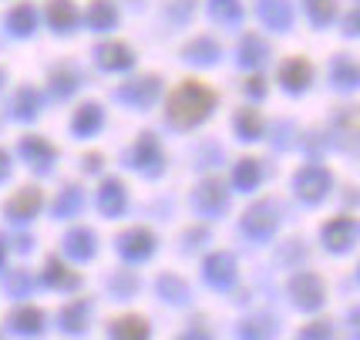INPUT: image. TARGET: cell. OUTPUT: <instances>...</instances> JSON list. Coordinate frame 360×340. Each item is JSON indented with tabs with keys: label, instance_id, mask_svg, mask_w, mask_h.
<instances>
[{
	"label": "cell",
	"instance_id": "obj_1",
	"mask_svg": "<svg viewBox=\"0 0 360 340\" xmlns=\"http://www.w3.org/2000/svg\"><path fill=\"white\" fill-rule=\"evenodd\" d=\"M216 108V92L212 88H205L202 81H182L172 94H169V122L175 128H192V125H199L209 115V111Z\"/></svg>",
	"mask_w": 360,
	"mask_h": 340
},
{
	"label": "cell",
	"instance_id": "obj_2",
	"mask_svg": "<svg viewBox=\"0 0 360 340\" xmlns=\"http://www.w3.org/2000/svg\"><path fill=\"white\" fill-rule=\"evenodd\" d=\"M280 209H276V202H256V206H250L246 209V216H243V229L250 232L252 239H266V236H273V229H276V222H280V216H276Z\"/></svg>",
	"mask_w": 360,
	"mask_h": 340
},
{
	"label": "cell",
	"instance_id": "obj_3",
	"mask_svg": "<svg viewBox=\"0 0 360 340\" xmlns=\"http://www.w3.org/2000/svg\"><path fill=\"white\" fill-rule=\"evenodd\" d=\"M131 165L145 175H158L165 169V158H162V149H158V139L152 132H141L135 149H131Z\"/></svg>",
	"mask_w": 360,
	"mask_h": 340
},
{
	"label": "cell",
	"instance_id": "obj_4",
	"mask_svg": "<svg viewBox=\"0 0 360 340\" xmlns=\"http://www.w3.org/2000/svg\"><path fill=\"white\" fill-rule=\"evenodd\" d=\"M293 186H297L300 199L320 202L330 192V172L320 169V165H303V169L297 172V179H293Z\"/></svg>",
	"mask_w": 360,
	"mask_h": 340
},
{
	"label": "cell",
	"instance_id": "obj_5",
	"mask_svg": "<svg viewBox=\"0 0 360 340\" xmlns=\"http://www.w3.org/2000/svg\"><path fill=\"white\" fill-rule=\"evenodd\" d=\"M118 253L125 256L128 263H141V260H148L155 253V236L148 229H141V226H135V229L118 236Z\"/></svg>",
	"mask_w": 360,
	"mask_h": 340
},
{
	"label": "cell",
	"instance_id": "obj_6",
	"mask_svg": "<svg viewBox=\"0 0 360 340\" xmlns=\"http://www.w3.org/2000/svg\"><path fill=\"white\" fill-rule=\"evenodd\" d=\"M290 294H293V300H297V307L316 310L320 303H323L327 290H323V279L316 277V273H297V277L290 279Z\"/></svg>",
	"mask_w": 360,
	"mask_h": 340
},
{
	"label": "cell",
	"instance_id": "obj_7",
	"mask_svg": "<svg viewBox=\"0 0 360 340\" xmlns=\"http://www.w3.org/2000/svg\"><path fill=\"white\" fill-rule=\"evenodd\" d=\"M226 206H229V192L219 179H205L202 186L195 189V209L202 216H219V213H226Z\"/></svg>",
	"mask_w": 360,
	"mask_h": 340
},
{
	"label": "cell",
	"instance_id": "obj_8",
	"mask_svg": "<svg viewBox=\"0 0 360 340\" xmlns=\"http://www.w3.org/2000/svg\"><path fill=\"white\" fill-rule=\"evenodd\" d=\"M158 92H162L158 77L148 75V77H135V81L122 84V88H118V98L128 101V105H135V108H148V105L158 98Z\"/></svg>",
	"mask_w": 360,
	"mask_h": 340
},
{
	"label": "cell",
	"instance_id": "obj_9",
	"mask_svg": "<svg viewBox=\"0 0 360 340\" xmlns=\"http://www.w3.org/2000/svg\"><path fill=\"white\" fill-rule=\"evenodd\" d=\"M205 279H209V287H216V290H229L236 283V260L229 253H212L209 260H205Z\"/></svg>",
	"mask_w": 360,
	"mask_h": 340
},
{
	"label": "cell",
	"instance_id": "obj_10",
	"mask_svg": "<svg viewBox=\"0 0 360 340\" xmlns=\"http://www.w3.org/2000/svg\"><path fill=\"white\" fill-rule=\"evenodd\" d=\"M354 239H357V222L350 216H333L327 226H323V243H327L333 253H344Z\"/></svg>",
	"mask_w": 360,
	"mask_h": 340
},
{
	"label": "cell",
	"instance_id": "obj_11",
	"mask_svg": "<svg viewBox=\"0 0 360 340\" xmlns=\"http://www.w3.org/2000/svg\"><path fill=\"white\" fill-rule=\"evenodd\" d=\"M333 132L340 135V145L347 149H360V105H347L337 111Z\"/></svg>",
	"mask_w": 360,
	"mask_h": 340
},
{
	"label": "cell",
	"instance_id": "obj_12",
	"mask_svg": "<svg viewBox=\"0 0 360 340\" xmlns=\"http://www.w3.org/2000/svg\"><path fill=\"white\" fill-rule=\"evenodd\" d=\"M37 209H41V189H20L14 199L7 202V216L14 219V222H27V219L37 216Z\"/></svg>",
	"mask_w": 360,
	"mask_h": 340
},
{
	"label": "cell",
	"instance_id": "obj_13",
	"mask_svg": "<svg viewBox=\"0 0 360 340\" xmlns=\"http://www.w3.org/2000/svg\"><path fill=\"white\" fill-rule=\"evenodd\" d=\"M310 77H314V68L307 58H290V61H283L280 68V81L286 92H303L307 84H310Z\"/></svg>",
	"mask_w": 360,
	"mask_h": 340
},
{
	"label": "cell",
	"instance_id": "obj_14",
	"mask_svg": "<svg viewBox=\"0 0 360 340\" xmlns=\"http://www.w3.org/2000/svg\"><path fill=\"white\" fill-rule=\"evenodd\" d=\"M20 155H24V158H27L37 172H47L58 152H54V145H51V141H44L41 135H27V139L20 141Z\"/></svg>",
	"mask_w": 360,
	"mask_h": 340
},
{
	"label": "cell",
	"instance_id": "obj_15",
	"mask_svg": "<svg viewBox=\"0 0 360 340\" xmlns=\"http://www.w3.org/2000/svg\"><path fill=\"white\" fill-rule=\"evenodd\" d=\"M259 17L273 31H286L293 20V7H290V0H259Z\"/></svg>",
	"mask_w": 360,
	"mask_h": 340
},
{
	"label": "cell",
	"instance_id": "obj_16",
	"mask_svg": "<svg viewBox=\"0 0 360 340\" xmlns=\"http://www.w3.org/2000/svg\"><path fill=\"white\" fill-rule=\"evenodd\" d=\"M94 54H98V64H101L105 71H125V68H131V61H135V54H131L125 44H118V41L101 44Z\"/></svg>",
	"mask_w": 360,
	"mask_h": 340
},
{
	"label": "cell",
	"instance_id": "obj_17",
	"mask_svg": "<svg viewBox=\"0 0 360 340\" xmlns=\"http://www.w3.org/2000/svg\"><path fill=\"white\" fill-rule=\"evenodd\" d=\"M98 209L105 216H122L125 213V186L118 179H108L105 186L98 189Z\"/></svg>",
	"mask_w": 360,
	"mask_h": 340
},
{
	"label": "cell",
	"instance_id": "obj_18",
	"mask_svg": "<svg viewBox=\"0 0 360 340\" xmlns=\"http://www.w3.org/2000/svg\"><path fill=\"white\" fill-rule=\"evenodd\" d=\"M105 125V111L98 108V105H81L78 111H75V118H71V128H75V135H81V139H88V135H94L98 128Z\"/></svg>",
	"mask_w": 360,
	"mask_h": 340
},
{
	"label": "cell",
	"instance_id": "obj_19",
	"mask_svg": "<svg viewBox=\"0 0 360 340\" xmlns=\"http://www.w3.org/2000/svg\"><path fill=\"white\" fill-rule=\"evenodd\" d=\"M64 249L71 260H91L98 243H94V232L91 229H71L64 236Z\"/></svg>",
	"mask_w": 360,
	"mask_h": 340
},
{
	"label": "cell",
	"instance_id": "obj_20",
	"mask_svg": "<svg viewBox=\"0 0 360 340\" xmlns=\"http://www.w3.org/2000/svg\"><path fill=\"white\" fill-rule=\"evenodd\" d=\"M47 20H51V27L54 31H71L75 27V20H78V11H75V4L71 0H47Z\"/></svg>",
	"mask_w": 360,
	"mask_h": 340
},
{
	"label": "cell",
	"instance_id": "obj_21",
	"mask_svg": "<svg viewBox=\"0 0 360 340\" xmlns=\"http://www.w3.org/2000/svg\"><path fill=\"white\" fill-rule=\"evenodd\" d=\"M219 44L212 41V37H195L192 44H186V61H192V64H216L219 61Z\"/></svg>",
	"mask_w": 360,
	"mask_h": 340
},
{
	"label": "cell",
	"instance_id": "obj_22",
	"mask_svg": "<svg viewBox=\"0 0 360 340\" xmlns=\"http://www.w3.org/2000/svg\"><path fill=\"white\" fill-rule=\"evenodd\" d=\"M108 334L111 340H148V324L141 317H118Z\"/></svg>",
	"mask_w": 360,
	"mask_h": 340
},
{
	"label": "cell",
	"instance_id": "obj_23",
	"mask_svg": "<svg viewBox=\"0 0 360 340\" xmlns=\"http://www.w3.org/2000/svg\"><path fill=\"white\" fill-rule=\"evenodd\" d=\"M44 283L47 287H58V290H75L78 287V273H71L58 256H51L44 266Z\"/></svg>",
	"mask_w": 360,
	"mask_h": 340
},
{
	"label": "cell",
	"instance_id": "obj_24",
	"mask_svg": "<svg viewBox=\"0 0 360 340\" xmlns=\"http://www.w3.org/2000/svg\"><path fill=\"white\" fill-rule=\"evenodd\" d=\"M330 71H333L337 88H357L360 84V64H354V58H347V54H337Z\"/></svg>",
	"mask_w": 360,
	"mask_h": 340
},
{
	"label": "cell",
	"instance_id": "obj_25",
	"mask_svg": "<svg viewBox=\"0 0 360 340\" xmlns=\"http://www.w3.org/2000/svg\"><path fill=\"white\" fill-rule=\"evenodd\" d=\"M7 27L17 37H27L37 27V11H34L31 4H17L14 11H11V17H7Z\"/></svg>",
	"mask_w": 360,
	"mask_h": 340
},
{
	"label": "cell",
	"instance_id": "obj_26",
	"mask_svg": "<svg viewBox=\"0 0 360 340\" xmlns=\"http://www.w3.org/2000/svg\"><path fill=\"white\" fill-rule=\"evenodd\" d=\"M11 327L17 334H41L44 330V313L37 307H20L11 313Z\"/></svg>",
	"mask_w": 360,
	"mask_h": 340
},
{
	"label": "cell",
	"instance_id": "obj_27",
	"mask_svg": "<svg viewBox=\"0 0 360 340\" xmlns=\"http://www.w3.org/2000/svg\"><path fill=\"white\" fill-rule=\"evenodd\" d=\"M88 24H91L94 31H111V27L118 24L115 4H111V0H94L91 7H88Z\"/></svg>",
	"mask_w": 360,
	"mask_h": 340
},
{
	"label": "cell",
	"instance_id": "obj_28",
	"mask_svg": "<svg viewBox=\"0 0 360 340\" xmlns=\"http://www.w3.org/2000/svg\"><path fill=\"white\" fill-rule=\"evenodd\" d=\"M88 313H91L88 300H75V303H68V307L61 310V327L68 334H81V330L88 327Z\"/></svg>",
	"mask_w": 360,
	"mask_h": 340
},
{
	"label": "cell",
	"instance_id": "obj_29",
	"mask_svg": "<svg viewBox=\"0 0 360 340\" xmlns=\"http://www.w3.org/2000/svg\"><path fill=\"white\" fill-rule=\"evenodd\" d=\"M259 179H263L259 158H243V162L233 169V182H236V189H243V192L256 189V186H259Z\"/></svg>",
	"mask_w": 360,
	"mask_h": 340
},
{
	"label": "cell",
	"instance_id": "obj_30",
	"mask_svg": "<svg viewBox=\"0 0 360 340\" xmlns=\"http://www.w3.org/2000/svg\"><path fill=\"white\" fill-rule=\"evenodd\" d=\"M233 125H236V132H239V139H259L263 135V118H259V111L256 108H239L236 111V118H233Z\"/></svg>",
	"mask_w": 360,
	"mask_h": 340
},
{
	"label": "cell",
	"instance_id": "obj_31",
	"mask_svg": "<svg viewBox=\"0 0 360 340\" xmlns=\"http://www.w3.org/2000/svg\"><path fill=\"white\" fill-rule=\"evenodd\" d=\"M273 334H276V324L269 317H252L239 327V340H273Z\"/></svg>",
	"mask_w": 360,
	"mask_h": 340
},
{
	"label": "cell",
	"instance_id": "obj_32",
	"mask_svg": "<svg viewBox=\"0 0 360 340\" xmlns=\"http://www.w3.org/2000/svg\"><path fill=\"white\" fill-rule=\"evenodd\" d=\"M209 14L219 24H239L243 20V4L239 0H209Z\"/></svg>",
	"mask_w": 360,
	"mask_h": 340
},
{
	"label": "cell",
	"instance_id": "obj_33",
	"mask_svg": "<svg viewBox=\"0 0 360 340\" xmlns=\"http://www.w3.org/2000/svg\"><path fill=\"white\" fill-rule=\"evenodd\" d=\"M81 206H84V192H81L78 186H68L61 196H58V202H54V216H61V219L75 216Z\"/></svg>",
	"mask_w": 360,
	"mask_h": 340
},
{
	"label": "cell",
	"instance_id": "obj_34",
	"mask_svg": "<svg viewBox=\"0 0 360 340\" xmlns=\"http://www.w3.org/2000/svg\"><path fill=\"white\" fill-rule=\"evenodd\" d=\"M37 108H41V94L34 88H20L14 98V118H34Z\"/></svg>",
	"mask_w": 360,
	"mask_h": 340
},
{
	"label": "cell",
	"instance_id": "obj_35",
	"mask_svg": "<svg viewBox=\"0 0 360 340\" xmlns=\"http://www.w3.org/2000/svg\"><path fill=\"white\" fill-rule=\"evenodd\" d=\"M263 58H266V44H263L256 34H246L243 44H239V61L243 64H259Z\"/></svg>",
	"mask_w": 360,
	"mask_h": 340
},
{
	"label": "cell",
	"instance_id": "obj_36",
	"mask_svg": "<svg viewBox=\"0 0 360 340\" xmlns=\"http://www.w3.org/2000/svg\"><path fill=\"white\" fill-rule=\"evenodd\" d=\"M75 88H78V75H75L71 68H58V71H51V92L58 94V98H68Z\"/></svg>",
	"mask_w": 360,
	"mask_h": 340
},
{
	"label": "cell",
	"instance_id": "obj_37",
	"mask_svg": "<svg viewBox=\"0 0 360 340\" xmlns=\"http://www.w3.org/2000/svg\"><path fill=\"white\" fill-rule=\"evenodd\" d=\"M158 294L165 296V300H172V303H186L188 287H186V283H182L179 277H172V273H165V277L158 279Z\"/></svg>",
	"mask_w": 360,
	"mask_h": 340
},
{
	"label": "cell",
	"instance_id": "obj_38",
	"mask_svg": "<svg viewBox=\"0 0 360 340\" xmlns=\"http://www.w3.org/2000/svg\"><path fill=\"white\" fill-rule=\"evenodd\" d=\"M303 4H307L310 17H314V24H320V27L337 17V0H303Z\"/></svg>",
	"mask_w": 360,
	"mask_h": 340
},
{
	"label": "cell",
	"instance_id": "obj_39",
	"mask_svg": "<svg viewBox=\"0 0 360 340\" xmlns=\"http://www.w3.org/2000/svg\"><path fill=\"white\" fill-rule=\"evenodd\" d=\"M7 290L14 296H27L31 294V277H27L24 270H14V273L7 277Z\"/></svg>",
	"mask_w": 360,
	"mask_h": 340
},
{
	"label": "cell",
	"instance_id": "obj_40",
	"mask_svg": "<svg viewBox=\"0 0 360 340\" xmlns=\"http://www.w3.org/2000/svg\"><path fill=\"white\" fill-rule=\"evenodd\" d=\"M330 334H333V327L327 320H314L310 327L300 330V340H330Z\"/></svg>",
	"mask_w": 360,
	"mask_h": 340
},
{
	"label": "cell",
	"instance_id": "obj_41",
	"mask_svg": "<svg viewBox=\"0 0 360 340\" xmlns=\"http://www.w3.org/2000/svg\"><path fill=\"white\" fill-rule=\"evenodd\" d=\"M135 287H139V283H135V277H131V273H118V277L111 279V290H115L118 296H131V294H135Z\"/></svg>",
	"mask_w": 360,
	"mask_h": 340
},
{
	"label": "cell",
	"instance_id": "obj_42",
	"mask_svg": "<svg viewBox=\"0 0 360 340\" xmlns=\"http://www.w3.org/2000/svg\"><path fill=\"white\" fill-rule=\"evenodd\" d=\"M246 92H250L252 98H263V94H266V84H263V77H259V75L246 77Z\"/></svg>",
	"mask_w": 360,
	"mask_h": 340
},
{
	"label": "cell",
	"instance_id": "obj_43",
	"mask_svg": "<svg viewBox=\"0 0 360 340\" xmlns=\"http://www.w3.org/2000/svg\"><path fill=\"white\" fill-rule=\"evenodd\" d=\"M344 34H360V7L350 11V17L344 20Z\"/></svg>",
	"mask_w": 360,
	"mask_h": 340
},
{
	"label": "cell",
	"instance_id": "obj_44",
	"mask_svg": "<svg viewBox=\"0 0 360 340\" xmlns=\"http://www.w3.org/2000/svg\"><path fill=\"white\" fill-rule=\"evenodd\" d=\"M182 340H212V337H209V330H205V327H192Z\"/></svg>",
	"mask_w": 360,
	"mask_h": 340
},
{
	"label": "cell",
	"instance_id": "obj_45",
	"mask_svg": "<svg viewBox=\"0 0 360 340\" xmlns=\"http://www.w3.org/2000/svg\"><path fill=\"white\" fill-rule=\"evenodd\" d=\"M199 239H205V229H188L186 232V246H199Z\"/></svg>",
	"mask_w": 360,
	"mask_h": 340
},
{
	"label": "cell",
	"instance_id": "obj_46",
	"mask_svg": "<svg viewBox=\"0 0 360 340\" xmlns=\"http://www.w3.org/2000/svg\"><path fill=\"white\" fill-rule=\"evenodd\" d=\"M84 169H88V172H98V169H101V155H84Z\"/></svg>",
	"mask_w": 360,
	"mask_h": 340
},
{
	"label": "cell",
	"instance_id": "obj_47",
	"mask_svg": "<svg viewBox=\"0 0 360 340\" xmlns=\"http://www.w3.org/2000/svg\"><path fill=\"white\" fill-rule=\"evenodd\" d=\"M7 175H11V155L0 149V179H7Z\"/></svg>",
	"mask_w": 360,
	"mask_h": 340
},
{
	"label": "cell",
	"instance_id": "obj_48",
	"mask_svg": "<svg viewBox=\"0 0 360 340\" xmlns=\"http://www.w3.org/2000/svg\"><path fill=\"white\" fill-rule=\"evenodd\" d=\"M350 330H354V337L360 340V310H354V313H350Z\"/></svg>",
	"mask_w": 360,
	"mask_h": 340
},
{
	"label": "cell",
	"instance_id": "obj_49",
	"mask_svg": "<svg viewBox=\"0 0 360 340\" xmlns=\"http://www.w3.org/2000/svg\"><path fill=\"white\" fill-rule=\"evenodd\" d=\"M14 246L20 249V253H27V249H31V236H17V239H14Z\"/></svg>",
	"mask_w": 360,
	"mask_h": 340
},
{
	"label": "cell",
	"instance_id": "obj_50",
	"mask_svg": "<svg viewBox=\"0 0 360 340\" xmlns=\"http://www.w3.org/2000/svg\"><path fill=\"white\" fill-rule=\"evenodd\" d=\"M0 270H4V239H0Z\"/></svg>",
	"mask_w": 360,
	"mask_h": 340
},
{
	"label": "cell",
	"instance_id": "obj_51",
	"mask_svg": "<svg viewBox=\"0 0 360 340\" xmlns=\"http://www.w3.org/2000/svg\"><path fill=\"white\" fill-rule=\"evenodd\" d=\"M0 84H4V71H0Z\"/></svg>",
	"mask_w": 360,
	"mask_h": 340
}]
</instances>
